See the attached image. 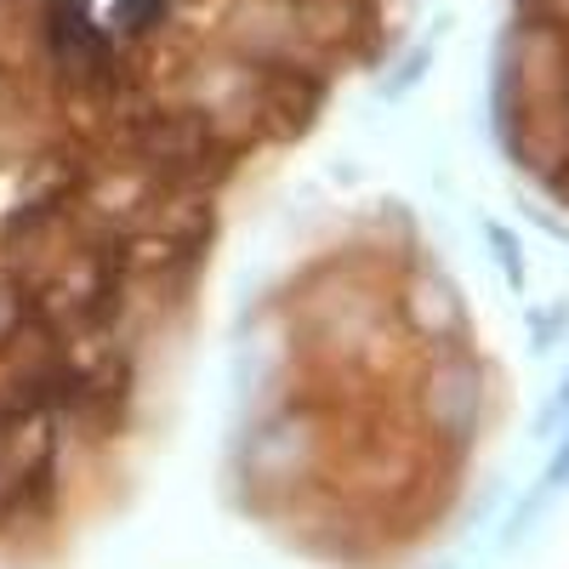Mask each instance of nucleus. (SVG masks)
Returning <instances> with one entry per match:
<instances>
[{
  "label": "nucleus",
  "mask_w": 569,
  "mask_h": 569,
  "mask_svg": "<svg viewBox=\"0 0 569 569\" xmlns=\"http://www.w3.org/2000/svg\"><path fill=\"white\" fill-rule=\"evenodd\" d=\"M547 40H552V160H547V171H552V182L569 194V40L558 34V29H547Z\"/></svg>",
  "instance_id": "obj_1"
},
{
  "label": "nucleus",
  "mask_w": 569,
  "mask_h": 569,
  "mask_svg": "<svg viewBox=\"0 0 569 569\" xmlns=\"http://www.w3.org/2000/svg\"><path fill=\"white\" fill-rule=\"evenodd\" d=\"M166 18V0H114V23L126 34H142V29H154Z\"/></svg>",
  "instance_id": "obj_2"
}]
</instances>
